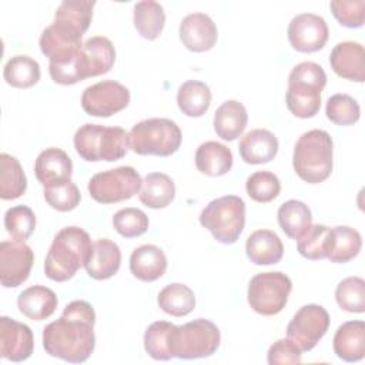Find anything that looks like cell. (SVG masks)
I'll return each instance as SVG.
<instances>
[{
    "label": "cell",
    "instance_id": "cell-18",
    "mask_svg": "<svg viewBox=\"0 0 365 365\" xmlns=\"http://www.w3.org/2000/svg\"><path fill=\"white\" fill-rule=\"evenodd\" d=\"M180 40L194 53L211 50L218 38L215 23L205 13H191L180 23Z\"/></svg>",
    "mask_w": 365,
    "mask_h": 365
},
{
    "label": "cell",
    "instance_id": "cell-12",
    "mask_svg": "<svg viewBox=\"0 0 365 365\" xmlns=\"http://www.w3.org/2000/svg\"><path fill=\"white\" fill-rule=\"evenodd\" d=\"M130 103V90L118 81L104 80L88 86L81 94L83 110L93 117H111Z\"/></svg>",
    "mask_w": 365,
    "mask_h": 365
},
{
    "label": "cell",
    "instance_id": "cell-32",
    "mask_svg": "<svg viewBox=\"0 0 365 365\" xmlns=\"http://www.w3.org/2000/svg\"><path fill=\"white\" fill-rule=\"evenodd\" d=\"M278 224L287 237L299 240L312 225V214L308 205L298 200H288L278 208Z\"/></svg>",
    "mask_w": 365,
    "mask_h": 365
},
{
    "label": "cell",
    "instance_id": "cell-42",
    "mask_svg": "<svg viewBox=\"0 0 365 365\" xmlns=\"http://www.w3.org/2000/svg\"><path fill=\"white\" fill-rule=\"evenodd\" d=\"M328 240H329V227L322 224L311 225L299 240H297L298 251L302 257L308 259H322L328 254Z\"/></svg>",
    "mask_w": 365,
    "mask_h": 365
},
{
    "label": "cell",
    "instance_id": "cell-17",
    "mask_svg": "<svg viewBox=\"0 0 365 365\" xmlns=\"http://www.w3.org/2000/svg\"><path fill=\"white\" fill-rule=\"evenodd\" d=\"M34 336L30 327L13 318H0V356L11 362H21L31 356Z\"/></svg>",
    "mask_w": 365,
    "mask_h": 365
},
{
    "label": "cell",
    "instance_id": "cell-47",
    "mask_svg": "<svg viewBox=\"0 0 365 365\" xmlns=\"http://www.w3.org/2000/svg\"><path fill=\"white\" fill-rule=\"evenodd\" d=\"M301 356H302V351L288 338L278 339L269 346L267 352V361L269 365L299 364Z\"/></svg>",
    "mask_w": 365,
    "mask_h": 365
},
{
    "label": "cell",
    "instance_id": "cell-43",
    "mask_svg": "<svg viewBox=\"0 0 365 365\" xmlns=\"http://www.w3.org/2000/svg\"><path fill=\"white\" fill-rule=\"evenodd\" d=\"M245 190L251 200L265 204L279 195L281 182L271 171H257L247 178Z\"/></svg>",
    "mask_w": 365,
    "mask_h": 365
},
{
    "label": "cell",
    "instance_id": "cell-31",
    "mask_svg": "<svg viewBox=\"0 0 365 365\" xmlns=\"http://www.w3.org/2000/svg\"><path fill=\"white\" fill-rule=\"evenodd\" d=\"M175 197V185L171 177L164 173H150L145 175L138 192L140 201L153 210L165 208Z\"/></svg>",
    "mask_w": 365,
    "mask_h": 365
},
{
    "label": "cell",
    "instance_id": "cell-37",
    "mask_svg": "<svg viewBox=\"0 0 365 365\" xmlns=\"http://www.w3.org/2000/svg\"><path fill=\"white\" fill-rule=\"evenodd\" d=\"M40 76V64L34 58L23 54L11 57L3 70L6 83L16 88L33 87L38 83Z\"/></svg>",
    "mask_w": 365,
    "mask_h": 365
},
{
    "label": "cell",
    "instance_id": "cell-38",
    "mask_svg": "<svg viewBox=\"0 0 365 365\" xmlns=\"http://www.w3.org/2000/svg\"><path fill=\"white\" fill-rule=\"evenodd\" d=\"M335 299L344 311L362 314L365 311V281L361 277L342 279L336 285Z\"/></svg>",
    "mask_w": 365,
    "mask_h": 365
},
{
    "label": "cell",
    "instance_id": "cell-25",
    "mask_svg": "<svg viewBox=\"0 0 365 365\" xmlns=\"http://www.w3.org/2000/svg\"><path fill=\"white\" fill-rule=\"evenodd\" d=\"M57 305V295L44 285H31L20 292L17 298L19 311L33 321H43L51 317Z\"/></svg>",
    "mask_w": 365,
    "mask_h": 365
},
{
    "label": "cell",
    "instance_id": "cell-2",
    "mask_svg": "<svg viewBox=\"0 0 365 365\" xmlns=\"http://www.w3.org/2000/svg\"><path fill=\"white\" fill-rule=\"evenodd\" d=\"M93 248L87 231L80 227H64L60 230L46 255L44 274L56 282H64L86 265Z\"/></svg>",
    "mask_w": 365,
    "mask_h": 365
},
{
    "label": "cell",
    "instance_id": "cell-21",
    "mask_svg": "<svg viewBox=\"0 0 365 365\" xmlns=\"http://www.w3.org/2000/svg\"><path fill=\"white\" fill-rule=\"evenodd\" d=\"M120 265H121L120 247L108 238H100L93 242L91 254L84 268L91 278L97 281H103L114 277L118 272Z\"/></svg>",
    "mask_w": 365,
    "mask_h": 365
},
{
    "label": "cell",
    "instance_id": "cell-20",
    "mask_svg": "<svg viewBox=\"0 0 365 365\" xmlns=\"http://www.w3.org/2000/svg\"><path fill=\"white\" fill-rule=\"evenodd\" d=\"M34 174L43 187L71 180L73 163L68 154L60 148L50 147L41 151L34 163Z\"/></svg>",
    "mask_w": 365,
    "mask_h": 365
},
{
    "label": "cell",
    "instance_id": "cell-16",
    "mask_svg": "<svg viewBox=\"0 0 365 365\" xmlns=\"http://www.w3.org/2000/svg\"><path fill=\"white\" fill-rule=\"evenodd\" d=\"M77 70L83 80L108 73L115 61V48L110 38L96 36L83 43L77 54Z\"/></svg>",
    "mask_w": 365,
    "mask_h": 365
},
{
    "label": "cell",
    "instance_id": "cell-34",
    "mask_svg": "<svg viewBox=\"0 0 365 365\" xmlns=\"http://www.w3.org/2000/svg\"><path fill=\"white\" fill-rule=\"evenodd\" d=\"M134 27L143 38L155 40L165 24V13L160 3L154 0L138 1L133 11Z\"/></svg>",
    "mask_w": 365,
    "mask_h": 365
},
{
    "label": "cell",
    "instance_id": "cell-14",
    "mask_svg": "<svg viewBox=\"0 0 365 365\" xmlns=\"http://www.w3.org/2000/svg\"><path fill=\"white\" fill-rule=\"evenodd\" d=\"M288 41L299 53H315L321 50L329 36L327 21L314 13H301L288 24Z\"/></svg>",
    "mask_w": 365,
    "mask_h": 365
},
{
    "label": "cell",
    "instance_id": "cell-45",
    "mask_svg": "<svg viewBox=\"0 0 365 365\" xmlns=\"http://www.w3.org/2000/svg\"><path fill=\"white\" fill-rule=\"evenodd\" d=\"M148 217L144 211L127 207L118 210L113 217L114 230L124 238H135L143 235L148 230Z\"/></svg>",
    "mask_w": 365,
    "mask_h": 365
},
{
    "label": "cell",
    "instance_id": "cell-39",
    "mask_svg": "<svg viewBox=\"0 0 365 365\" xmlns=\"http://www.w3.org/2000/svg\"><path fill=\"white\" fill-rule=\"evenodd\" d=\"M96 3L90 0H64L56 10L54 20L68 23L83 34L88 30Z\"/></svg>",
    "mask_w": 365,
    "mask_h": 365
},
{
    "label": "cell",
    "instance_id": "cell-1",
    "mask_svg": "<svg viewBox=\"0 0 365 365\" xmlns=\"http://www.w3.org/2000/svg\"><path fill=\"white\" fill-rule=\"evenodd\" d=\"M96 312L83 299L66 305L61 317L43 329V346L46 352L66 362H86L94 351Z\"/></svg>",
    "mask_w": 365,
    "mask_h": 365
},
{
    "label": "cell",
    "instance_id": "cell-46",
    "mask_svg": "<svg viewBox=\"0 0 365 365\" xmlns=\"http://www.w3.org/2000/svg\"><path fill=\"white\" fill-rule=\"evenodd\" d=\"M334 17L341 26L358 29L365 21V0H334L329 3Z\"/></svg>",
    "mask_w": 365,
    "mask_h": 365
},
{
    "label": "cell",
    "instance_id": "cell-33",
    "mask_svg": "<svg viewBox=\"0 0 365 365\" xmlns=\"http://www.w3.org/2000/svg\"><path fill=\"white\" fill-rule=\"evenodd\" d=\"M177 104L187 117H201L210 108L211 90L202 81L187 80L178 88Z\"/></svg>",
    "mask_w": 365,
    "mask_h": 365
},
{
    "label": "cell",
    "instance_id": "cell-27",
    "mask_svg": "<svg viewBox=\"0 0 365 365\" xmlns=\"http://www.w3.org/2000/svg\"><path fill=\"white\" fill-rule=\"evenodd\" d=\"M248 123L247 108L237 100L224 101L214 113V131L225 141L237 140Z\"/></svg>",
    "mask_w": 365,
    "mask_h": 365
},
{
    "label": "cell",
    "instance_id": "cell-4",
    "mask_svg": "<svg viewBox=\"0 0 365 365\" xmlns=\"http://www.w3.org/2000/svg\"><path fill=\"white\" fill-rule=\"evenodd\" d=\"M327 84L324 68L314 61L297 64L288 76L287 108L298 118H311L321 108V91Z\"/></svg>",
    "mask_w": 365,
    "mask_h": 365
},
{
    "label": "cell",
    "instance_id": "cell-6",
    "mask_svg": "<svg viewBox=\"0 0 365 365\" xmlns=\"http://www.w3.org/2000/svg\"><path fill=\"white\" fill-rule=\"evenodd\" d=\"M74 148L86 161H117L127 154V133L121 127L84 124L74 134Z\"/></svg>",
    "mask_w": 365,
    "mask_h": 365
},
{
    "label": "cell",
    "instance_id": "cell-9",
    "mask_svg": "<svg viewBox=\"0 0 365 365\" xmlns=\"http://www.w3.org/2000/svg\"><path fill=\"white\" fill-rule=\"evenodd\" d=\"M143 180L130 165L94 174L88 181L90 197L100 204H115L130 200L141 190Z\"/></svg>",
    "mask_w": 365,
    "mask_h": 365
},
{
    "label": "cell",
    "instance_id": "cell-29",
    "mask_svg": "<svg viewBox=\"0 0 365 365\" xmlns=\"http://www.w3.org/2000/svg\"><path fill=\"white\" fill-rule=\"evenodd\" d=\"M362 247L361 234L348 225L329 228L327 258L335 264H344L354 259Z\"/></svg>",
    "mask_w": 365,
    "mask_h": 365
},
{
    "label": "cell",
    "instance_id": "cell-10",
    "mask_svg": "<svg viewBox=\"0 0 365 365\" xmlns=\"http://www.w3.org/2000/svg\"><path fill=\"white\" fill-rule=\"evenodd\" d=\"M221 334L218 327L204 318L177 327L174 358L197 359L211 356L220 346Z\"/></svg>",
    "mask_w": 365,
    "mask_h": 365
},
{
    "label": "cell",
    "instance_id": "cell-3",
    "mask_svg": "<svg viewBox=\"0 0 365 365\" xmlns=\"http://www.w3.org/2000/svg\"><path fill=\"white\" fill-rule=\"evenodd\" d=\"M292 165L297 175L308 184L325 181L334 167V143L324 130H309L295 143Z\"/></svg>",
    "mask_w": 365,
    "mask_h": 365
},
{
    "label": "cell",
    "instance_id": "cell-26",
    "mask_svg": "<svg viewBox=\"0 0 365 365\" xmlns=\"http://www.w3.org/2000/svg\"><path fill=\"white\" fill-rule=\"evenodd\" d=\"M245 252L255 265H272L281 261L284 245L274 231L257 230L247 238Z\"/></svg>",
    "mask_w": 365,
    "mask_h": 365
},
{
    "label": "cell",
    "instance_id": "cell-22",
    "mask_svg": "<svg viewBox=\"0 0 365 365\" xmlns=\"http://www.w3.org/2000/svg\"><path fill=\"white\" fill-rule=\"evenodd\" d=\"M238 151L247 164H265L277 155L278 140L274 133L265 128H255L242 135Z\"/></svg>",
    "mask_w": 365,
    "mask_h": 365
},
{
    "label": "cell",
    "instance_id": "cell-23",
    "mask_svg": "<svg viewBox=\"0 0 365 365\" xmlns=\"http://www.w3.org/2000/svg\"><path fill=\"white\" fill-rule=\"evenodd\" d=\"M167 269V257L161 248L153 244L137 247L130 257L131 274L143 281L153 282L161 278Z\"/></svg>",
    "mask_w": 365,
    "mask_h": 365
},
{
    "label": "cell",
    "instance_id": "cell-19",
    "mask_svg": "<svg viewBox=\"0 0 365 365\" xmlns=\"http://www.w3.org/2000/svg\"><path fill=\"white\" fill-rule=\"evenodd\" d=\"M329 64L334 73L342 78L356 83L365 80V50L361 43H338L329 54Z\"/></svg>",
    "mask_w": 365,
    "mask_h": 365
},
{
    "label": "cell",
    "instance_id": "cell-5",
    "mask_svg": "<svg viewBox=\"0 0 365 365\" xmlns=\"http://www.w3.org/2000/svg\"><path fill=\"white\" fill-rule=\"evenodd\" d=\"M181 140L180 127L170 118H147L127 133L128 148L140 155L168 157L180 148Z\"/></svg>",
    "mask_w": 365,
    "mask_h": 365
},
{
    "label": "cell",
    "instance_id": "cell-35",
    "mask_svg": "<svg viewBox=\"0 0 365 365\" xmlns=\"http://www.w3.org/2000/svg\"><path fill=\"white\" fill-rule=\"evenodd\" d=\"M27 178L19 160L7 153L0 154V197L16 200L26 192Z\"/></svg>",
    "mask_w": 365,
    "mask_h": 365
},
{
    "label": "cell",
    "instance_id": "cell-7",
    "mask_svg": "<svg viewBox=\"0 0 365 365\" xmlns=\"http://www.w3.org/2000/svg\"><path fill=\"white\" fill-rule=\"evenodd\" d=\"M200 224L221 244H234L245 225V202L238 195L210 201L200 214Z\"/></svg>",
    "mask_w": 365,
    "mask_h": 365
},
{
    "label": "cell",
    "instance_id": "cell-30",
    "mask_svg": "<svg viewBox=\"0 0 365 365\" xmlns=\"http://www.w3.org/2000/svg\"><path fill=\"white\" fill-rule=\"evenodd\" d=\"M177 325L168 321L153 322L144 334V349L155 361H168L174 358Z\"/></svg>",
    "mask_w": 365,
    "mask_h": 365
},
{
    "label": "cell",
    "instance_id": "cell-13",
    "mask_svg": "<svg viewBox=\"0 0 365 365\" xmlns=\"http://www.w3.org/2000/svg\"><path fill=\"white\" fill-rule=\"evenodd\" d=\"M83 33L68 23L54 20L40 36V50L50 64H66L80 51Z\"/></svg>",
    "mask_w": 365,
    "mask_h": 365
},
{
    "label": "cell",
    "instance_id": "cell-24",
    "mask_svg": "<svg viewBox=\"0 0 365 365\" xmlns=\"http://www.w3.org/2000/svg\"><path fill=\"white\" fill-rule=\"evenodd\" d=\"M334 352L345 362H358L365 355V322H344L332 339Z\"/></svg>",
    "mask_w": 365,
    "mask_h": 365
},
{
    "label": "cell",
    "instance_id": "cell-15",
    "mask_svg": "<svg viewBox=\"0 0 365 365\" xmlns=\"http://www.w3.org/2000/svg\"><path fill=\"white\" fill-rule=\"evenodd\" d=\"M34 264L33 250L21 241L0 244V282L4 288H17L30 275Z\"/></svg>",
    "mask_w": 365,
    "mask_h": 365
},
{
    "label": "cell",
    "instance_id": "cell-28",
    "mask_svg": "<svg viewBox=\"0 0 365 365\" xmlns=\"http://www.w3.org/2000/svg\"><path fill=\"white\" fill-rule=\"evenodd\" d=\"M195 167L208 177L225 175L232 167V153L221 143L205 141L195 151Z\"/></svg>",
    "mask_w": 365,
    "mask_h": 365
},
{
    "label": "cell",
    "instance_id": "cell-41",
    "mask_svg": "<svg viewBox=\"0 0 365 365\" xmlns=\"http://www.w3.org/2000/svg\"><path fill=\"white\" fill-rule=\"evenodd\" d=\"M325 114L336 125H352L361 117V108L356 100L348 94H334L328 98Z\"/></svg>",
    "mask_w": 365,
    "mask_h": 365
},
{
    "label": "cell",
    "instance_id": "cell-11",
    "mask_svg": "<svg viewBox=\"0 0 365 365\" xmlns=\"http://www.w3.org/2000/svg\"><path fill=\"white\" fill-rule=\"evenodd\" d=\"M329 328L328 311L317 304L301 307L287 327V338L302 352L311 351Z\"/></svg>",
    "mask_w": 365,
    "mask_h": 365
},
{
    "label": "cell",
    "instance_id": "cell-40",
    "mask_svg": "<svg viewBox=\"0 0 365 365\" xmlns=\"http://www.w3.org/2000/svg\"><path fill=\"white\" fill-rule=\"evenodd\" d=\"M4 228L14 241L24 242L36 228V215L27 205H16L4 214Z\"/></svg>",
    "mask_w": 365,
    "mask_h": 365
},
{
    "label": "cell",
    "instance_id": "cell-36",
    "mask_svg": "<svg viewBox=\"0 0 365 365\" xmlns=\"http://www.w3.org/2000/svg\"><path fill=\"white\" fill-rule=\"evenodd\" d=\"M158 307L171 317H185L195 307V295L185 284L165 285L157 295Z\"/></svg>",
    "mask_w": 365,
    "mask_h": 365
},
{
    "label": "cell",
    "instance_id": "cell-8",
    "mask_svg": "<svg viewBox=\"0 0 365 365\" xmlns=\"http://www.w3.org/2000/svg\"><path fill=\"white\" fill-rule=\"evenodd\" d=\"M291 289L292 282L284 272H259L250 281L247 292L248 304L259 315H277L285 308Z\"/></svg>",
    "mask_w": 365,
    "mask_h": 365
},
{
    "label": "cell",
    "instance_id": "cell-44",
    "mask_svg": "<svg viewBox=\"0 0 365 365\" xmlns=\"http://www.w3.org/2000/svg\"><path fill=\"white\" fill-rule=\"evenodd\" d=\"M43 194H44L46 202L53 210H57L60 212H67L74 210L81 200V194L77 185L71 180L44 187Z\"/></svg>",
    "mask_w": 365,
    "mask_h": 365
}]
</instances>
